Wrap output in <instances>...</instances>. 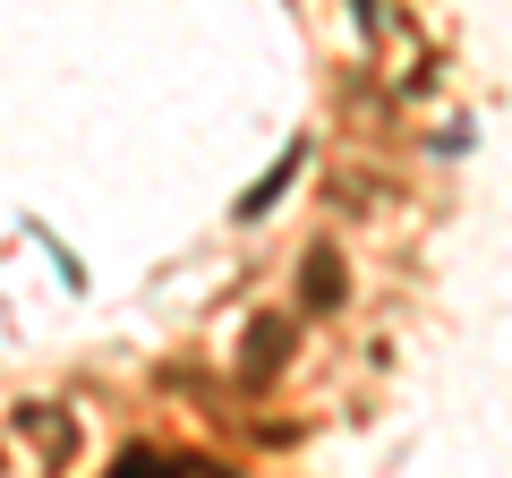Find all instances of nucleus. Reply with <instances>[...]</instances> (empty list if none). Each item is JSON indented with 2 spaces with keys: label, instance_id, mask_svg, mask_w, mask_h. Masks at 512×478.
<instances>
[{
  "label": "nucleus",
  "instance_id": "4",
  "mask_svg": "<svg viewBox=\"0 0 512 478\" xmlns=\"http://www.w3.org/2000/svg\"><path fill=\"white\" fill-rule=\"evenodd\" d=\"M291 171H299V154H282V163H274V171H265V180H256V188H248V197H239V214H248V222H256V214H265V205H274V197H282V188H291Z\"/></svg>",
  "mask_w": 512,
  "mask_h": 478
},
{
  "label": "nucleus",
  "instance_id": "3",
  "mask_svg": "<svg viewBox=\"0 0 512 478\" xmlns=\"http://www.w3.org/2000/svg\"><path fill=\"white\" fill-rule=\"evenodd\" d=\"M171 470H214V461H180V453H154V444L120 453V478H171Z\"/></svg>",
  "mask_w": 512,
  "mask_h": 478
},
{
  "label": "nucleus",
  "instance_id": "2",
  "mask_svg": "<svg viewBox=\"0 0 512 478\" xmlns=\"http://www.w3.org/2000/svg\"><path fill=\"white\" fill-rule=\"evenodd\" d=\"M256 342H248V359H239V376H265V368H282V350H291V325L282 316H256Z\"/></svg>",
  "mask_w": 512,
  "mask_h": 478
},
{
  "label": "nucleus",
  "instance_id": "1",
  "mask_svg": "<svg viewBox=\"0 0 512 478\" xmlns=\"http://www.w3.org/2000/svg\"><path fill=\"white\" fill-rule=\"evenodd\" d=\"M299 308H342V257H333V248H316L308 265H299Z\"/></svg>",
  "mask_w": 512,
  "mask_h": 478
},
{
  "label": "nucleus",
  "instance_id": "5",
  "mask_svg": "<svg viewBox=\"0 0 512 478\" xmlns=\"http://www.w3.org/2000/svg\"><path fill=\"white\" fill-rule=\"evenodd\" d=\"M18 427H26L35 444H52V453H77V427H69V419H52V410H18Z\"/></svg>",
  "mask_w": 512,
  "mask_h": 478
}]
</instances>
